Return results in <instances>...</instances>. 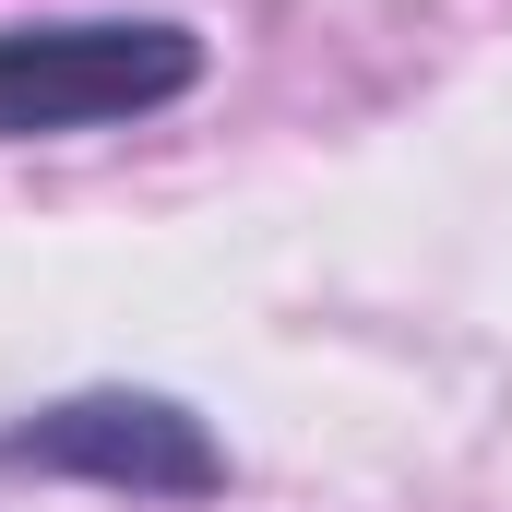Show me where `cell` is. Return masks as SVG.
<instances>
[{"label": "cell", "instance_id": "cell-2", "mask_svg": "<svg viewBox=\"0 0 512 512\" xmlns=\"http://www.w3.org/2000/svg\"><path fill=\"white\" fill-rule=\"evenodd\" d=\"M0 477H60V489H120V501H215L227 441L143 382H84L60 405L0 417Z\"/></svg>", "mask_w": 512, "mask_h": 512}, {"label": "cell", "instance_id": "cell-1", "mask_svg": "<svg viewBox=\"0 0 512 512\" xmlns=\"http://www.w3.org/2000/svg\"><path fill=\"white\" fill-rule=\"evenodd\" d=\"M203 84V36L167 12H84V24H0V143L155 120Z\"/></svg>", "mask_w": 512, "mask_h": 512}]
</instances>
